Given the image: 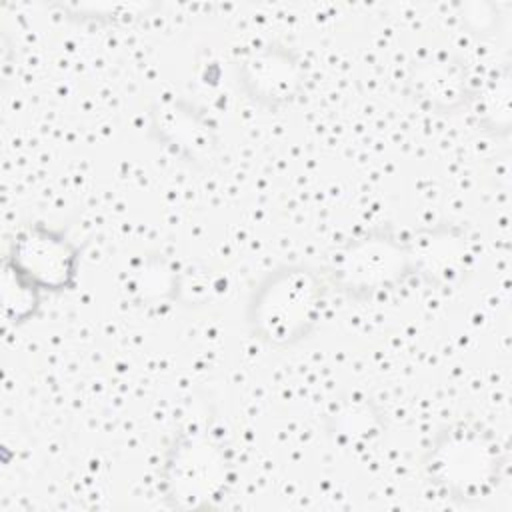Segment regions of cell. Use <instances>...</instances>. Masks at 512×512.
Masks as SVG:
<instances>
[{
    "instance_id": "cell-1",
    "label": "cell",
    "mask_w": 512,
    "mask_h": 512,
    "mask_svg": "<svg viewBox=\"0 0 512 512\" xmlns=\"http://www.w3.org/2000/svg\"><path fill=\"white\" fill-rule=\"evenodd\" d=\"M496 468L492 440L474 428L446 430L428 456L430 478L454 498L480 496L496 476Z\"/></svg>"
},
{
    "instance_id": "cell-2",
    "label": "cell",
    "mask_w": 512,
    "mask_h": 512,
    "mask_svg": "<svg viewBox=\"0 0 512 512\" xmlns=\"http://www.w3.org/2000/svg\"><path fill=\"white\" fill-rule=\"evenodd\" d=\"M226 480V452L208 436H180L166 458V494L178 508H202L210 504L220 496Z\"/></svg>"
},
{
    "instance_id": "cell-3",
    "label": "cell",
    "mask_w": 512,
    "mask_h": 512,
    "mask_svg": "<svg viewBox=\"0 0 512 512\" xmlns=\"http://www.w3.org/2000/svg\"><path fill=\"white\" fill-rule=\"evenodd\" d=\"M316 304V280L302 270H284L262 284L254 304V322L270 340L288 342L314 322Z\"/></svg>"
},
{
    "instance_id": "cell-4",
    "label": "cell",
    "mask_w": 512,
    "mask_h": 512,
    "mask_svg": "<svg viewBox=\"0 0 512 512\" xmlns=\"http://www.w3.org/2000/svg\"><path fill=\"white\" fill-rule=\"evenodd\" d=\"M410 262L408 250L388 238H366L352 244L340 260L338 272L344 284L372 290L390 284Z\"/></svg>"
},
{
    "instance_id": "cell-5",
    "label": "cell",
    "mask_w": 512,
    "mask_h": 512,
    "mask_svg": "<svg viewBox=\"0 0 512 512\" xmlns=\"http://www.w3.org/2000/svg\"><path fill=\"white\" fill-rule=\"evenodd\" d=\"M16 264L44 286H62L72 274L74 254L68 244L50 234H28L18 242Z\"/></svg>"
},
{
    "instance_id": "cell-6",
    "label": "cell",
    "mask_w": 512,
    "mask_h": 512,
    "mask_svg": "<svg viewBox=\"0 0 512 512\" xmlns=\"http://www.w3.org/2000/svg\"><path fill=\"white\" fill-rule=\"evenodd\" d=\"M408 256L420 272L450 280L464 270L468 248L464 240L452 232H432L414 240Z\"/></svg>"
},
{
    "instance_id": "cell-7",
    "label": "cell",
    "mask_w": 512,
    "mask_h": 512,
    "mask_svg": "<svg viewBox=\"0 0 512 512\" xmlns=\"http://www.w3.org/2000/svg\"><path fill=\"white\" fill-rule=\"evenodd\" d=\"M412 84L414 92L436 108L454 106L460 102L466 90L464 72L458 68V64L438 56L426 58L414 68Z\"/></svg>"
},
{
    "instance_id": "cell-8",
    "label": "cell",
    "mask_w": 512,
    "mask_h": 512,
    "mask_svg": "<svg viewBox=\"0 0 512 512\" xmlns=\"http://www.w3.org/2000/svg\"><path fill=\"white\" fill-rule=\"evenodd\" d=\"M246 82L268 102H284L294 94L298 74L286 54L262 52L246 62Z\"/></svg>"
},
{
    "instance_id": "cell-9",
    "label": "cell",
    "mask_w": 512,
    "mask_h": 512,
    "mask_svg": "<svg viewBox=\"0 0 512 512\" xmlns=\"http://www.w3.org/2000/svg\"><path fill=\"white\" fill-rule=\"evenodd\" d=\"M372 430V412L366 404H352L340 410L338 432L346 436H364Z\"/></svg>"
}]
</instances>
